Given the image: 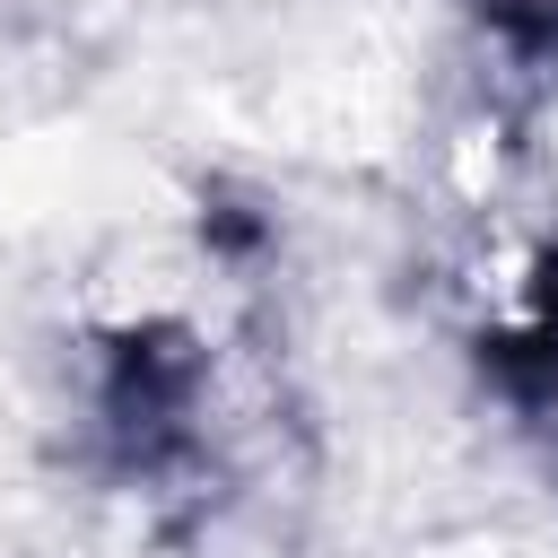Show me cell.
<instances>
[{"label": "cell", "instance_id": "7a4b0ae2", "mask_svg": "<svg viewBox=\"0 0 558 558\" xmlns=\"http://www.w3.org/2000/svg\"><path fill=\"white\" fill-rule=\"evenodd\" d=\"M549 340H558V262H549Z\"/></svg>", "mask_w": 558, "mask_h": 558}, {"label": "cell", "instance_id": "6da1fadb", "mask_svg": "<svg viewBox=\"0 0 558 558\" xmlns=\"http://www.w3.org/2000/svg\"><path fill=\"white\" fill-rule=\"evenodd\" d=\"M480 9L514 35H558V0H480Z\"/></svg>", "mask_w": 558, "mask_h": 558}]
</instances>
